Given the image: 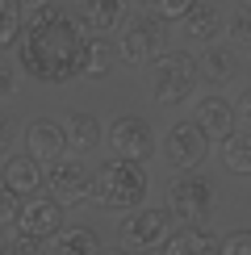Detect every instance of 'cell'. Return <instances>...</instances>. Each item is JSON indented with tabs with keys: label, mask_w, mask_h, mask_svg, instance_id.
I'll use <instances>...</instances> for the list:
<instances>
[{
	"label": "cell",
	"mask_w": 251,
	"mask_h": 255,
	"mask_svg": "<svg viewBox=\"0 0 251 255\" xmlns=\"http://www.w3.org/2000/svg\"><path fill=\"white\" fill-rule=\"evenodd\" d=\"M46 255H101V239L88 226H59L46 243Z\"/></svg>",
	"instance_id": "14"
},
{
	"label": "cell",
	"mask_w": 251,
	"mask_h": 255,
	"mask_svg": "<svg viewBox=\"0 0 251 255\" xmlns=\"http://www.w3.org/2000/svg\"><path fill=\"white\" fill-rule=\"evenodd\" d=\"M21 201L13 188H0V226H17V218H21Z\"/></svg>",
	"instance_id": "25"
},
{
	"label": "cell",
	"mask_w": 251,
	"mask_h": 255,
	"mask_svg": "<svg viewBox=\"0 0 251 255\" xmlns=\"http://www.w3.org/2000/svg\"><path fill=\"white\" fill-rule=\"evenodd\" d=\"M163 255H222V239H214L205 226H180L163 243Z\"/></svg>",
	"instance_id": "15"
},
{
	"label": "cell",
	"mask_w": 251,
	"mask_h": 255,
	"mask_svg": "<svg viewBox=\"0 0 251 255\" xmlns=\"http://www.w3.org/2000/svg\"><path fill=\"white\" fill-rule=\"evenodd\" d=\"M92 201L109 214H130L146 201V167L138 159H105L92 172Z\"/></svg>",
	"instance_id": "2"
},
{
	"label": "cell",
	"mask_w": 251,
	"mask_h": 255,
	"mask_svg": "<svg viewBox=\"0 0 251 255\" xmlns=\"http://www.w3.org/2000/svg\"><path fill=\"white\" fill-rule=\"evenodd\" d=\"M25 4H46V0H25Z\"/></svg>",
	"instance_id": "35"
},
{
	"label": "cell",
	"mask_w": 251,
	"mask_h": 255,
	"mask_svg": "<svg viewBox=\"0 0 251 255\" xmlns=\"http://www.w3.org/2000/svg\"><path fill=\"white\" fill-rule=\"evenodd\" d=\"M4 243H8V239H4V226H0V255H4Z\"/></svg>",
	"instance_id": "33"
},
{
	"label": "cell",
	"mask_w": 251,
	"mask_h": 255,
	"mask_svg": "<svg viewBox=\"0 0 251 255\" xmlns=\"http://www.w3.org/2000/svg\"><path fill=\"white\" fill-rule=\"evenodd\" d=\"M101 255H134L130 247H118V251H101Z\"/></svg>",
	"instance_id": "32"
},
{
	"label": "cell",
	"mask_w": 251,
	"mask_h": 255,
	"mask_svg": "<svg viewBox=\"0 0 251 255\" xmlns=\"http://www.w3.org/2000/svg\"><path fill=\"white\" fill-rule=\"evenodd\" d=\"M118 239H122V247H130L134 255L138 251H163V243L172 239V209H159V205L130 209V218L122 222Z\"/></svg>",
	"instance_id": "6"
},
{
	"label": "cell",
	"mask_w": 251,
	"mask_h": 255,
	"mask_svg": "<svg viewBox=\"0 0 251 255\" xmlns=\"http://www.w3.org/2000/svg\"><path fill=\"white\" fill-rule=\"evenodd\" d=\"M222 255H251V230H230L222 239Z\"/></svg>",
	"instance_id": "27"
},
{
	"label": "cell",
	"mask_w": 251,
	"mask_h": 255,
	"mask_svg": "<svg viewBox=\"0 0 251 255\" xmlns=\"http://www.w3.org/2000/svg\"><path fill=\"white\" fill-rule=\"evenodd\" d=\"M167 209L184 226H201L214 214V184L197 172H176L167 184Z\"/></svg>",
	"instance_id": "4"
},
{
	"label": "cell",
	"mask_w": 251,
	"mask_h": 255,
	"mask_svg": "<svg viewBox=\"0 0 251 255\" xmlns=\"http://www.w3.org/2000/svg\"><path fill=\"white\" fill-rule=\"evenodd\" d=\"M134 4H142L146 13H155V8H159V0H134Z\"/></svg>",
	"instance_id": "31"
},
{
	"label": "cell",
	"mask_w": 251,
	"mask_h": 255,
	"mask_svg": "<svg viewBox=\"0 0 251 255\" xmlns=\"http://www.w3.org/2000/svg\"><path fill=\"white\" fill-rule=\"evenodd\" d=\"M209 142L214 138L205 134V126L201 122H176L172 130H167L163 138V159L176 167V172H197V167L205 163V155H209Z\"/></svg>",
	"instance_id": "7"
},
{
	"label": "cell",
	"mask_w": 251,
	"mask_h": 255,
	"mask_svg": "<svg viewBox=\"0 0 251 255\" xmlns=\"http://www.w3.org/2000/svg\"><path fill=\"white\" fill-rule=\"evenodd\" d=\"M105 142H109L113 155L138 159V163H146V159L155 155V130H151V122H146V118H138V113H122V118H113Z\"/></svg>",
	"instance_id": "9"
},
{
	"label": "cell",
	"mask_w": 251,
	"mask_h": 255,
	"mask_svg": "<svg viewBox=\"0 0 251 255\" xmlns=\"http://www.w3.org/2000/svg\"><path fill=\"white\" fill-rule=\"evenodd\" d=\"M46 193L63 205H80L92 201V172L84 167L80 155H59L46 163Z\"/></svg>",
	"instance_id": "8"
},
{
	"label": "cell",
	"mask_w": 251,
	"mask_h": 255,
	"mask_svg": "<svg viewBox=\"0 0 251 255\" xmlns=\"http://www.w3.org/2000/svg\"><path fill=\"white\" fill-rule=\"evenodd\" d=\"M197 80H201V63L184 50H163L151 63V97L155 105H180L193 97Z\"/></svg>",
	"instance_id": "3"
},
{
	"label": "cell",
	"mask_w": 251,
	"mask_h": 255,
	"mask_svg": "<svg viewBox=\"0 0 251 255\" xmlns=\"http://www.w3.org/2000/svg\"><path fill=\"white\" fill-rule=\"evenodd\" d=\"M197 122L205 126V134L214 138V142H222L226 134H235V105L222 101V97H201L197 101Z\"/></svg>",
	"instance_id": "16"
},
{
	"label": "cell",
	"mask_w": 251,
	"mask_h": 255,
	"mask_svg": "<svg viewBox=\"0 0 251 255\" xmlns=\"http://www.w3.org/2000/svg\"><path fill=\"white\" fill-rule=\"evenodd\" d=\"M180 29H184L188 42H201V46H209V42H214V38L226 29V21H222V13H218L214 4H197L193 13L180 21Z\"/></svg>",
	"instance_id": "17"
},
{
	"label": "cell",
	"mask_w": 251,
	"mask_h": 255,
	"mask_svg": "<svg viewBox=\"0 0 251 255\" xmlns=\"http://www.w3.org/2000/svg\"><path fill=\"white\" fill-rule=\"evenodd\" d=\"M25 151H29V155H38L42 163L59 159L63 151H67V130H63V122L29 118V122H25Z\"/></svg>",
	"instance_id": "12"
},
{
	"label": "cell",
	"mask_w": 251,
	"mask_h": 255,
	"mask_svg": "<svg viewBox=\"0 0 251 255\" xmlns=\"http://www.w3.org/2000/svg\"><path fill=\"white\" fill-rule=\"evenodd\" d=\"M163 42H167L163 17L142 13V17H134V21H126V25H122V34H118V59L130 63V67L155 63V59L163 55Z\"/></svg>",
	"instance_id": "5"
},
{
	"label": "cell",
	"mask_w": 251,
	"mask_h": 255,
	"mask_svg": "<svg viewBox=\"0 0 251 255\" xmlns=\"http://www.w3.org/2000/svg\"><path fill=\"white\" fill-rule=\"evenodd\" d=\"M226 34H230V46H239V50H251V13H247V8L230 17Z\"/></svg>",
	"instance_id": "23"
},
{
	"label": "cell",
	"mask_w": 251,
	"mask_h": 255,
	"mask_svg": "<svg viewBox=\"0 0 251 255\" xmlns=\"http://www.w3.org/2000/svg\"><path fill=\"white\" fill-rule=\"evenodd\" d=\"M201 4V0H159V8H155V17H163V21H184L193 8Z\"/></svg>",
	"instance_id": "26"
},
{
	"label": "cell",
	"mask_w": 251,
	"mask_h": 255,
	"mask_svg": "<svg viewBox=\"0 0 251 255\" xmlns=\"http://www.w3.org/2000/svg\"><path fill=\"white\" fill-rule=\"evenodd\" d=\"M42 243L46 239H34V235H25V230H17V235L4 243V255H46Z\"/></svg>",
	"instance_id": "24"
},
{
	"label": "cell",
	"mask_w": 251,
	"mask_h": 255,
	"mask_svg": "<svg viewBox=\"0 0 251 255\" xmlns=\"http://www.w3.org/2000/svg\"><path fill=\"white\" fill-rule=\"evenodd\" d=\"M88 29L80 25L67 8L55 0L25 8V25L13 42L17 63L34 84L63 88L71 80H84V59H88Z\"/></svg>",
	"instance_id": "1"
},
{
	"label": "cell",
	"mask_w": 251,
	"mask_h": 255,
	"mask_svg": "<svg viewBox=\"0 0 251 255\" xmlns=\"http://www.w3.org/2000/svg\"><path fill=\"white\" fill-rule=\"evenodd\" d=\"M222 167L230 176H251V134H226L222 138Z\"/></svg>",
	"instance_id": "19"
},
{
	"label": "cell",
	"mask_w": 251,
	"mask_h": 255,
	"mask_svg": "<svg viewBox=\"0 0 251 255\" xmlns=\"http://www.w3.org/2000/svg\"><path fill=\"white\" fill-rule=\"evenodd\" d=\"M239 8H247V13H251V0H239Z\"/></svg>",
	"instance_id": "34"
},
{
	"label": "cell",
	"mask_w": 251,
	"mask_h": 255,
	"mask_svg": "<svg viewBox=\"0 0 251 255\" xmlns=\"http://www.w3.org/2000/svg\"><path fill=\"white\" fill-rule=\"evenodd\" d=\"M63 130H67V151L76 155H88L92 146L101 142V122L92 118V113H67V122H63Z\"/></svg>",
	"instance_id": "18"
},
{
	"label": "cell",
	"mask_w": 251,
	"mask_h": 255,
	"mask_svg": "<svg viewBox=\"0 0 251 255\" xmlns=\"http://www.w3.org/2000/svg\"><path fill=\"white\" fill-rule=\"evenodd\" d=\"M25 25V0H0V50L13 46Z\"/></svg>",
	"instance_id": "22"
},
{
	"label": "cell",
	"mask_w": 251,
	"mask_h": 255,
	"mask_svg": "<svg viewBox=\"0 0 251 255\" xmlns=\"http://www.w3.org/2000/svg\"><path fill=\"white\" fill-rule=\"evenodd\" d=\"M59 226H63V201H55V197H29L25 205H21L17 230H25V235H34V239H50Z\"/></svg>",
	"instance_id": "11"
},
{
	"label": "cell",
	"mask_w": 251,
	"mask_h": 255,
	"mask_svg": "<svg viewBox=\"0 0 251 255\" xmlns=\"http://www.w3.org/2000/svg\"><path fill=\"white\" fill-rule=\"evenodd\" d=\"M113 71V46L101 34L88 38V59H84V80H105Z\"/></svg>",
	"instance_id": "21"
},
{
	"label": "cell",
	"mask_w": 251,
	"mask_h": 255,
	"mask_svg": "<svg viewBox=\"0 0 251 255\" xmlns=\"http://www.w3.org/2000/svg\"><path fill=\"white\" fill-rule=\"evenodd\" d=\"M197 63H201V76H205L209 84H226V80L239 71V59L230 55L226 46H214V42H209V50H205Z\"/></svg>",
	"instance_id": "20"
},
{
	"label": "cell",
	"mask_w": 251,
	"mask_h": 255,
	"mask_svg": "<svg viewBox=\"0 0 251 255\" xmlns=\"http://www.w3.org/2000/svg\"><path fill=\"white\" fill-rule=\"evenodd\" d=\"M8 142H13V122L0 113V151H8Z\"/></svg>",
	"instance_id": "30"
},
{
	"label": "cell",
	"mask_w": 251,
	"mask_h": 255,
	"mask_svg": "<svg viewBox=\"0 0 251 255\" xmlns=\"http://www.w3.org/2000/svg\"><path fill=\"white\" fill-rule=\"evenodd\" d=\"M0 180H4V188H13L17 197H34L42 184H46V167H42L38 155H13L4 163V172H0Z\"/></svg>",
	"instance_id": "13"
},
{
	"label": "cell",
	"mask_w": 251,
	"mask_h": 255,
	"mask_svg": "<svg viewBox=\"0 0 251 255\" xmlns=\"http://www.w3.org/2000/svg\"><path fill=\"white\" fill-rule=\"evenodd\" d=\"M13 88H17V80H13V67H8V63L0 59V97H8Z\"/></svg>",
	"instance_id": "29"
},
{
	"label": "cell",
	"mask_w": 251,
	"mask_h": 255,
	"mask_svg": "<svg viewBox=\"0 0 251 255\" xmlns=\"http://www.w3.org/2000/svg\"><path fill=\"white\" fill-rule=\"evenodd\" d=\"M235 118H239V122H243L247 130H251V84H247L243 92H239V101H235Z\"/></svg>",
	"instance_id": "28"
},
{
	"label": "cell",
	"mask_w": 251,
	"mask_h": 255,
	"mask_svg": "<svg viewBox=\"0 0 251 255\" xmlns=\"http://www.w3.org/2000/svg\"><path fill=\"white\" fill-rule=\"evenodd\" d=\"M126 4L130 0H76V21L88 34H113L126 25Z\"/></svg>",
	"instance_id": "10"
}]
</instances>
